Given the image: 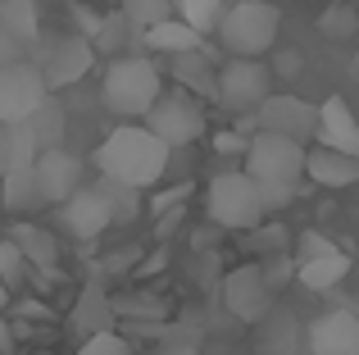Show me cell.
<instances>
[{
  "label": "cell",
  "instance_id": "obj_1",
  "mask_svg": "<svg viewBox=\"0 0 359 355\" xmlns=\"http://www.w3.org/2000/svg\"><path fill=\"white\" fill-rule=\"evenodd\" d=\"M168 155H173V151H168V146L159 142L146 123H123V128H114V133L96 146L91 164L100 169L105 182L132 187V192H146V187H155L159 178H164Z\"/></svg>",
  "mask_w": 359,
  "mask_h": 355
},
{
  "label": "cell",
  "instance_id": "obj_2",
  "mask_svg": "<svg viewBox=\"0 0 359 355\" xmlns=\"http://www.w3.org/2000/svg\"><path fill=\"white\" fill-rule=\"evenodd\" d=\"M100 96L123 119H146L150 105L164 96V73L146 55H118L100 78Z\"/></svg>",
  "mask_w": 359,
  "mask_h": 355
},
{
  "label": "cell",
  "instance_id": "obj_3",
  "mask_svg": "<svg viewBox=\"0 0 359 355\" xmlns=\"http://www.w3.org/2000/svg\"><path fill=\"white\" fill-rule=\"evenodd\" d=\"M282 32V9L273 0H237L219 23V41L232 60H264Z\"/></svg>",
  "mask_w": 359,
  "mask_h": 355
},
{
  "label": "cell",
  "instance_id": "obj_4",
  "mask_svg": "<svg viewBox=\"0 0 359 355\" xmlns=\"http://www.w3.org/2000/svg\"><path fill=\"white\" fill-rule=\"evenodd\" d=\"M205 210L219 228L228 232H255L269 214H264V201H259V187L250 182L241 169H228V173H214L210 178V192H205Z\"/></svg>",
  "mask_w": 359,
  "mask_h": 355
},
{
  "label": "cell",
  "instance_id": "obj_5",
  "mask_svg": "<svg viewBox=\"0 0 359 355\" xmlns=\"http://www.w3.org/2000/svg\"><path fill=\"white\" fill-rule=\"evenodd\" d=\"M305 151L309 146L287 142V137H273V133H255L250 146H245V178L255 187H291L296 192L300 178H305Z\"/></svg>",
  "mask_w": 359,
  "mask_h": 355
},
{
  "label": "cell",
  "instance_id": "obj_6",
  "mask_svg": "<svg viewBox=\"0 0 359 355\" xmlns=\"http://www.w3.org/2000/svg\"><path fill=\"white\" fill-rule=\"evenodd\" d=\"M205 105L196 96H187V91H164V96L150 105V114H146V128L159 137V142L168 146V151H177V146H191V142H201L205 137Z\"/></svg>",
  "mask_w": 359,
  "mask_h": 355
},
{
  "label": "cell",
  "instance_id": "obj_7",
  "mask_svg": "<svg viewBox=\"0 0 359 355\" xmlns=\"http://www.w3.org/2000/svg\"><path fill=\"white\" fill-rule=\"evenodd\" d=\"M46 100H50V91H46L36 64L23 60L0 64V123H27Z\"/></svg>",
  "mask_w": 359,
  "mask_h": 355
},
{
  "label": "cell",
  "instance_id": "obj_8",
  "mask_svg": "<svg viewBox=\"0 0 359 355\" xmlns=\"http://www.w3.org/2000/svg\"><path fill=\"white\" fill-rule=\"evenodd\" d=\"M250 119H255V133H273V137H287V142H300V146H309L318 137V105L287 96V91L282 96L273 91Z\"/></svg>",
  "mask_w": 359,
  "mask_h": 355
},
{
  "label": "cell",
  "instance_id": "obj_9",
  "mask_svg": "<svg viewBox=\"0 0 359 355\" xmlns=\"http://www.w3.org/2000/svg\"><path fill=\"white\" fill-rule=\"evenodd\" d=\"M346 274H351V255H346L337 241H327L323 232H300L296 278L309 287V292H332Z\"/></svg>",
  "mask_w": 359,
  "mask_h": 355
},
{
  "label": "cell",
  "instance_id": "obj_10",
  "mask_svg": "<svg viewBox=\"0 0 359 355\" xmlns=\"http://www.w3.org/2000/svg\"><path fill=\"white\" fill-rule=\"evenodd\" d=\"M273 96V73L264 60H232L219 69V100L232 114H255Z\"/></svg>",
  "mask_w": 359,
  "mask_h": 355
},
{
  "label": "cell",
  "instance_id": "obj_11",
  "mask_svg": "<svg viewBox=\"0 0 359 355\" xmlns=\"http://www.w3.org/2000/svg\"><path fill=\"white\" fill-rule=\"evenodd\" d=\"M223 305H228L241 323H259L264 314L278 305V301H273V287L264 283V274H259V260L232 269V274L223 278Z\"/></svg>",
  "mask_w": 359,
  "mask_h": 355
},
{
  "label": "cell",
  "instance_id": "obj_12",
  "mask_svg": "<svg viewBox=\"0 0 359 355\" xmlns=\"http://www.w3.org/2000/svg\"><path fill=\"white\" fill-rule=\"evenodd\" d=\"M36 69H41L46 91H64V87L82 82L91 69H96V51H91L87 36H60V41L50 46V55H46Z\"/></svg>",
  "mask_w": 359,
  "mask_h": 355
},
{
  "label": "cell",
  "instance_id": "obj_13",
  "mask_svg": "<svg viewBox=\"0 0 359 355\" xmlns=\"http://www.w3.org/2000/svg\"><path fill=\"white\" fill-rule=\"evenodd\" d=\"M60 223H64V232H69V237H78V241H96L105 228H114V210H109L100 182L73 192L69 201L60 205Z\"/></svg>",
  "mask_w": 359,
  "mask_h": 355
},
{
  "label": "cell",
  "instance_id": "obj_14",
  "mask_svg": "<svg viewBox=\"0 0 359 355\" xmlns=\"http://www.w3.org/2000/svg\"><path fill=\"white\" fill-rule=\"evenodd\" d=\"M32 178H36V192H41V205H64L73 192H82V160L60 151H41L32 164Z\"/></svg>",
  "mask_w": 359,
  "mask_h": 355
},
{
  "label": "cell",
  "instance_id": "obj_15",
  "mask_svg": "<svg viewBox=\"0 0 359 355\" xmlns=\"http://www.w3.org/2000/svg\"><path fill=\"white\" fill-rule=\"evenodd\" d=\"M309 355H359V319L351 310H327L309 323Z\"/></svg>",
  "mask_w": 359,
  "mask_h": 355
},
{
  "label": "cell",
  "instance_id": "obj_16",
  "mask_svg": "<svg viewBox=\"0 0 359 355\" xmlns=\"http://www.w3.org/2000/svg\"><path fill=\"white\" fill-rule=\"evenodd\" d=\"M318 146L359 160V119L351 114V105L341 96H327L318 105Z\"/></svg>",
  "mask_w": 359,
  "mask_h": 355
},
{
  "label": "cell",
  "instance_id": "obj_17",
  "mask_svg": "<svg viewBox=\"0 0 359 355\" xmlns=\"http://www.w3.org/2000/svg\"><path fill=\"white\" fill-rule=\"evenodd\" d=\"M168 73H173L177 91H187V96H196V100H219V73H214V64H210V46L196 51V55L168 60Z\"/></svg>",
  "mask_w": 359,
  "mask_h": 355
},
{
  "label": "cell",
  "instance_id": "obj_18",
  "mask_svg": "<svg viewBox=\"0 0 359 355\" xmlns=\"http://www.w3.org/2000/svg\"><path fill=\"white\" fill-rule=\"evenodd\" d=\"M305 178L327 192H341V187H355L359 182V160L351 155H337V151H323V146H309L305 151Z\"/></svg>",
  "mask_w": 359,
  "mask_h": 355
},
{
  "label": "cell",
  "instance_id": "obj_19",
  "mask_svg": "<svg viewBox=\"0 0 359 355\" xmlns=\"http://www.w3.org/2000/svg\"><path fill=\"white\" fill-rule=\"evenodd\" d=\"M9 241H14V246L23 250L27 269L55 274V264H60V241H55V232H50V228H36V223H14Z\"/></svg>",
  "mask_w": 359,
  "mask_h": 355
},
{
  "label": "cell",
  "instance_id": "obj_20",
  "mask_svg": "<svg viewBox=\"0 0 359 355\" xmlns=\"http://www.w3.org/2000/svg\"><path fill=\"white\" fill-rule=\"evenodd\" d=\"M141 46H146V51H155V55H164V60H177V55L205 51V36L191 32L182 18H164L159 27H150V32L141 36Z\"/></svg>",
  "mask_w": 359,
  "mask_h": 355
},
{
  "label": "cell",
  "instance_id": "obj_21",
  "mask_svg": "<svg viewBox=\"0 0 359 355\" xmlns=\"http://www.w3.org/2000/svg\"><path fill=\"white\" fill-rule=\"evenodd\" d=\"M36 155L41 151H36L27 123H0V178H9L18 169H32Z\"/></svg>",
  "mask_w": 359,
  "mask_h": 355
},
{
  "label": "cell",
  "instance_id": "obj_22",
  "mask_svg": "<svg viewBox=\"0 0 359 355\" xmlns=\"http://www.w3.org/2000/svg\"><path fill=\"white\" fill-rule=\"evenodd\" d=\"M73 328L82 333V337H96V333H114V305H109V296L100 292V283H91L87 292H82L78 310H73Z\"/></svg>",
  "mask_w": 359,
  "mask_h": 355
},
{
  "label": "cell",
  "instance_id": "obj_23",
  "mask_svg": "<svg viewBox=\"0 0 359 355\" xmlns=\"http://www.w3.org/2000/svg\"><path fill=\"white\" fill-rule=\"evenodd\" d=\"M0 32L9 46H32L41 23H36V0H0Z\"/></svg>",
  "mask_w": 359,
  "mask_h": 355
},
{
  "label": "cell",
  "instance_id": "obj_24",
  "mask_svg": "<svg viewBox=\"0 0 359 355\" xmlns=\"http://www.w3.org/2000/svg\"><path fill=\"white\" fill-rule=\"evenodd\" d=\"M296 333H300L296 314L273 305V310L259 319V351L264 355H291V351H296Z\"/></svg>",
  "mask_w": 359,
  "mask_h": 355
},
{
  "label": "cell",
  "instance_id": "obj_25",
  "mask_svg": "<svg viewBox=\"0 0 359 355\" xmlns=\"http://www.w3.org/2000/svg\"><path fill=\"white\" fill-rule=\"evenodd\" d=\"M91 51H100V55H114V51H128V46H141V36L132 32V23L118 14H105V18H96V27H91Z\"/></svg>",
  "mask_w": 359,
  "mask_h": 355
},
{
  "label": "cell",
  "instance_id": "obj_26",
  "mask_svg": "<svg viewBox=\"0 0 359 355\" xmlns=\"http://www.w3.org/2000/svg\"><path fill=\"white\" fill-rule=\"evenodd\" d=\"M318 36H327V41H359V9L351 0H332L327 9H318Z\"/></svg>",
  "mask_w": 359,
  "mask_h": 355
},
{
  "label": "cell",
  "instance_id": "obj_27",
  "mask_svg": "<svg viewBox=\"0 0 359 355\" xmlns=\"http://www.w3.org/2000/svg\"><path fill=\"white\" fill-rule=\"evenodd\" d=\"M27 133H32L36 151H60L64 146V109L55 100H46L32 119H27Z\"/></svg>",
  "mask_w": 359,
  "mask_h": 355
},
{
  "label": "cell",
  "instance_id": "obj_28",
  "mask_svg": "<svg viewBox=\"0 0 359 355\" xmlns=\"http://www.w3.org/2000/svg\"><path fill=\"white\" fill-rule=\"evenodd\" d=\"M0 187H5V210L9 214H27V210H36L41 205V192H36V178L32 169H18V173H9V178H0Z\"/></svg>",
  "mask_w": 359,
  "mask_h": 355
},
{
  "label": "cell",
  "instance_id": "obj_29",
  "mask_svg": "<svg viewBox=\"0 0 359 355\" xmlns=\"http://www.w3.org/2000/svg\"><path fill=\"white\" fill-rule=\"evenodd\" d=\"M118 14L132 23V32H137V36H146L150 27H159L164 18H173V5H168V0H123Z\"/></svg>",
  "mask_w": 359,
  "mask_h": 355
},
{
  "label": "cell",
  "instance_id": "obj_30",
  "mask_svg": "<svg viewBox=\"0 0 359 355\" xmlns=\"http://www.w3.org/2000/svg\"><path fill=\"white\" fill-rule=\"evenodd\" d=\"M223 14H228V0H182V23L201 36L219 32Z\"/></svg>",
  "mask_w": 359,
  "mask_h": 355
},
{
  "label": "cell",
  "instance_id": "obj_31",
  "mask_svg": "<svg viewBox=\"0 0 359 355\" xmlns=\"http://www.w3.org/2000/svg\"><path fill=\"white\" fill-rule=\"evenodd\" d=\"M100 192H105L109 210H114V223H132V219L141 214V192L118 187V182H105V178H100Z\"/></svg>",
  "mask_w": 359,
  "mask_h": 355
},
{
  "label": "cell",
  "instance_id": "obj_32",
  "mask_svg": "<svg viewBox=\"0 0 359 355\" xmlns=\"http://www.w3.org/2000/svg\"><path fill=\"white\" fill-rule=\"evenodd\" d=\"M23 278H27V260H23V250H18L9 237H0V283L14 292Z\"/></svg>",
  "mask_w": 359,
  "mask_h": 355
},
{
  "label": "cell",
  "instance_id": "obj_33",
  "mask_svg": "<svg viewBox=\"0 0 359 355\" xmlns=\"http://www.w3.org/2000/svg\"><path fill=\"white\" fill-rule=\"evenodd\" d=\"M250 246L259 250L264 260L269 255H287V228H282V223H259V228L250 232Z\"/></svg>",
  "mask_w": 359,
  "mask_h": 355
},
{
  "label": "cell",
  "instance_id": "obj_34",
  "mask_svg": "<svg viewBox=\"0 0 359 355\" xmlns=\"http://www.w3.org/2000/svg\"><path fill=\"white\" fill-rule=\"evenodd\" d=\"M259 274H264V283L273 287V296H278V287H287V278L296 274V260L291 255H269V260H259Z\"/></svg>",
  "mask_w": 359,
  "mask_h": 355
},
{
  "label": "cell",
  "instance_id": "obj_35",
  "mask_svg": "<svg viewBox=\"0 0 359 355\" xmlns=\"http://www.w3.org/2000/svg\"><path fill=\"white\" fill-rule=\"evenodd\" d=\"M78 355H132V351H128V342H123L118 333H96V337L82 342Z\"/></svg>",
  "mask_w": 359,
  "mask_h": 355
},
{
  "label": "cell",
  "instance_id": "obj_36",
  "mask_svg": "<svg viewBox=\"0 0 359 355\" xmlns=\"http://www.w3.org/2000/svg\"><path fill=\"white\" fill-rule=\"evenodd\" d=\"M259 201H264V214H278L296 201V192L291 187H259Z\"/></svg>",
  "mask_w": 359,
  "mask_h": 355
},
{
  "label": "cell",
  "instance_id": "obj_37",
  "mask_svg": "<svg viewBox=\"0 0 359 355\" xmlns=\"http://www.w3.org/2000/svg\"><path fill=\"white\" fill-rule=\"evenodd\" d=\"M245 146H250V137H241V133H219L214 137V151L219 155H245Z\"/></svg>",
  "mask_w": 359,
  "mask_h": 355
},
{
  "label": "cell",
  "instance_id": "obj_38",
  "mask_svg": "<svg viewBox=\"0 0 359 355\" xmlns=\"http://www.w3.org/2000/svg\"><path fill=\"white\" fill-rule=\"evenodd\" d=\"M164 355H201V351H196V347H168Z\"/></svg>",
  "mask_w": 359,
  "mask_h": 355
},
{
  "label": "cell",
  "instance_id": "obj_39",
  "mask_svg": "<svg viewBox=\"0 0 359 355\" xmlns=\"http://www.w3.org/2000/svg\"><path fill=\"white\" fill-rule=\"evenodd\" d=\"M5 305H9V287L0 283V310H5Z\"/></svg>",
  "mask_w": 359,
  "mask_h": 355
},
{
  "label": "cell",
  "instance_id": "obj_40",
  "mask_svg": "<svg viewBox=\"0 0 359 355\" xmlns=\"http://www.w3.org/2000/svg\"><path fill=\"white\" fill-rule=\"evenodd\" d=\"M351 73L359 78V46H355V60H351Z\"/></svg>",
  "mask_w": 359,
  "mask_h": 355
},
{
  "label": "cell",
  "instance_id": "obj_41",
  "mask_svg": "<svg viewBox=\"0 0 359 355\" xmlns=\"http://www.w3.org/2000/svg\"><path fill=\"white\" fill-rule=\"evenodd\" d=\"M355 9H359V0H355Z\"/></svg>",
  "mask_w": 359,
  "mask_h": 355
}]
</instances>
